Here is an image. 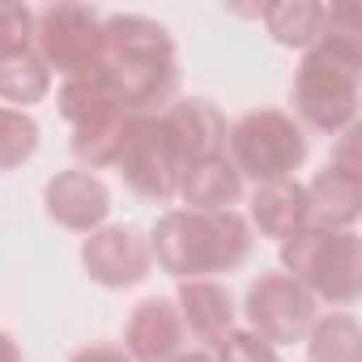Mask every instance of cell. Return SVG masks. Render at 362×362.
I'll use <instances>...</instances> for the list:
<instances>
[{"mask_svg":"<svg viewBox=\"0 0 362 362\" xmlns=\"http://www.w3.org/2000/svg\"><path fill=\"white\" fill-rule=\"evenodd\" d=\"M281 273L315 303L349 307L362 294V239L354 230H298L281 243Z\"/></svg>","mask_w":362,"mask_h":362,"instance_id":"277c9868","label":"cell"},{"mask_svg":"<svg viewBox=\"0 0 362 362\" xmlns=\"http://www.w3.org/2000/svg\"><path fill=\"white\" fill-rule=\"evenodd\" d=\"M128 111H107L98 119H86L73 128V153L81 162V170H98V166H115V153L124 145L128 132Z\"/></svg>","mask_w":362,"mask_h":362,"instance_id":"ffe728a7","label":"cell"},{"mask_svg":"<svg viewBox=\"0 0 362 362\" xmlns=\"http://www.w3.org/2000/svg\"><path fill=\"white\" fill-rule=\"evenodd\" d=\"M358 136H362V128H358V124H349V128L337 136V153H332V162H328V166H337V170H345V175H362Z\"/></svg>","mask_w":362,"mask_h":362,"instance_id":"d4e9b609","label":"cell"},{"mask_svg":"<svg viewBox=\"0 0 362 362\" xmlns=\"http://www.w3.org/2000/svg\"><path fill=\"white\" fill-rule=\"evenodd\" d=\"M307 188V222L315 230H354L362 214V175L324 166Z\"/></svg>","mask_w":362,"mask_h":362,"instance_id":"4fadbf2b","label":"cell"},{"mask_svg":"<svg viewBox=\"0 0 362 362\" xmlns=\"http://www.w3.org/2000/svg\"><path fill=\"white\" fill-rule=\"evenodd\" d=\"M243 320L269 345H294V341H307L311 324L320 320V303L294 277H286V273H260L247 286Z\"/></svg>","mask_w":362,"mask_h":362,"instance_id":"ba28073f","label":"cell"},{"mask_svg":"<svg viewBox=\"0 0 362 362\" xmlns=\"http://www.w3.org/2000/svg\"><path fill=\"white\" fill-rule=\"evenodd\" d=\"M56 103H60V115L69 119V128H77V124H86V119H98V115H107V111H124L119 98L111 94V86L103 81L98 69L86 73V77H69V81H60ZM128 115H132V111H128Z\"/></svg>","mask_w":362,"mask_h":362,"instance_id":"44dd1931","label":"cell"},{"mask_svg":"<svg viewBox=\"0 0 362 362\" xmlns=\"http://www.w3.org/2000/svg\"><path fill=\"white\" fill-rule=\"evenodd\" d=\"M307 362H362V328L349 311H328L307 332Z\"/></svg>","mask_w":362,"mask_h":362,"instance_id":"d6986e66","label":"cell"},{"mask_svg":"<svg viewBox=\"0 0 362 362\" xmlns=\"http://www.w3.org/2000/svg\"><path fill=\"white\" fill-rule=\"evenodd\" d=\"M264 239H294L298 230H307V188L298 179H277V184H256L252 192V222Z\"/></svg>","mask_w":362,"mask_h":362,"instance_id":"2e32d148","label":"cell"},{"mask_svg":"<svg viewBox=\"0 0 362 362\" xmlns=\"http://www.w3.org/2000/svg\"><path fill=\"white\" fill-rule=\"evenodd\" d=\"M162 124L179 149V162L184 170L201 158H214V153H226V119L222 111L209 103V98H179L162 111Z\"/></svg>","mask_w":362,"mask_h":362,"instance_id":"7c38bea8","label":"cell"},{"mask_svg":"<svg viewBox=\"0 0 362 362\" xmlns=\"http://www.w3.org/2000/svg\"><path fill=\"white\" fill-rule=\"evenodd\" d=\"M39 149V124L30 111L0 107V170H18Z\"/></svg>","mask_w":362,"mask_h":362,"instance_id":"7402d4cb","label":"cell"},{"mask_svg":"<svg viewBox=\"0 0 362 362\" xmlns=\"http://www.w3.org/2000/svg\"><path fill=\"white\" fill-rule=\"evenodd\" d=\"M358 77H362V9L328 5V22L315 47L303 52L290 98L298 124L341 136L358 124Z\"/></svg>","mask_w":362,"mask_h":362,"instance_id":"6da1fadb","label":"cell"},{"mask_svg":"<svg viewBox=\"0 0 362 362\" xmlns=\"http://www.w3.org/2000/svg\"><path fill=\"white\" fill-rule=\"evenodd\" d=\"M69 362H132V358L124 354V345H86Z\"/></svg>","mask_w":362,"mask_h":362,"instance_id":"484cf974","label":"cell"},{"mask_svg":"<svg viewBox=\"0 0 362 362\" xmlns=\"http://www.w3.org/2000/svg\"><path fill=\"white\" fill-rule=\"evenodd\" d=\"M0 362H22V349H18V341L0 328Z\"/></svg>","mask_w":362,"mask_h":362,"instance_id":"4316f807","label":"cell"},{"mask_svg":"<svg viewBox=\"0 0 362 362\" xmlns=\"http://www.w3.org/2000/svg\"><path fill=\"white\" fill-rule=\"evenodd\" d=\"M52 94V69L30 52H9L0 56V103H9L13 111H26Z\"/></svg>","mask_w":362,"mask_h":362,"instance_id":"ac0fdd59","label":"cell"},{"mask_svg":"<svg viewBox=\"0 0 362 362\" xmlns=\"http://www.w3.org/2000/svg\"><path fill=\"white\" fill-rule=\"evenodd\" d=\"M184 320H179L175 298H141L124 324V354L132 362H170L175 354H184Z\"/></svg>","mask_w":362,"mask_h":362,"instance_id":"8fae6325","label":"cell"},{"mask_svg":"<svg viewBox=\"0 0 362 362\" xmlns=\"http://www.w3.org/2000/svg\"><path fill=\"white\" fill-rule=\"evenodd\" d=\"M81 269L90 273V281H98L107 290L141 286L153 269L149 239L132 226H98L81 243Z\"/></svg>","mask_w":362,"mask_h":362,"instance_id":"9c48e42d","label":"cell"},{"mask_svg":"<svg viewBox=\"0 0 362 362\" xmlns=\"http://www.w3.org/2000/svg\"><path fill=\"white\" fill-rule=\"evenodd\" d=\"M35 56L64 81L103 64V18L86 5H47L35 13Z\"/></svg>","mask_w":362,"mask_h":362,"instance_id":"52a82bcc","label":"cell"},{"mask_svg":"<svg viewBox=\"0 0 362 362\" xmlns=\"http://www.w3.org/2000/svg\"><path fill=\"white\" fill-rule=\"evenodd\" d=\"M260 22H264V30H269L281 47L307 52V47H315L320 35H324L328 5H320V0H277V5H264V9H260Z\"/></svg>","mask_w":362,"mask_h":362,"instance_id":"e0dca14e","label":"cell"},{"mask_svg":"<svg viewBox=\"0 0 362 362\" xmlns=\"http://www.w3.org/2000/svg\"><path fill=\"white\" fill-rule=\"evenodd\" d=\"M103 81L119 98L124 111L149 115L175 98L179 60L175 39L162 22L145 13H111L103 18Z\"/></svg>","mask_w":362,"mask_h":362,"instance_id":"7a4b0ae2","label":"cell"},{"mask_svg":"<svg viewBox=\"0 0 362 362\" xmlns=\"http://www.w3.org/2000/svg\"><path fill=\"white\" fill-rule=\"evenodd\" d=\"M252 252V226L243 214H197L170 209L153 222L149 256L175 281H214L218 273H235Z\"/></svg>","mask_w":362,"mask_h":362,"instance_id":"3957f363","label":"cell"},{"mask_svg":"<svg viewBox=\"0 0 362 362\" xmlns=\"http://www.w3.org/2000/svg\"><path fill=\"white\" fill-rule=\"evenodd\" d=\"M170 362H214V354L209 349H184V354H175Z\"/></svg>","mask_w":362,"mask_h":362,"instance_id":"83f0119b","label":"cell"},{"mask_svg":"<svg viewBox=\"0 0 362 362\" xmlns=\"http://www.w3.org/2000/svg\"><path fill=\"white\" fill-rule=\"evenodd\" d=\"M226 158L252 184H277L294 179V170L307 162V136L303 124L277 107H260L239 115L226 128Z\"/></svg>","mask_w":362,"mask_h":362,"instance_id":"5b68a950","label":"cell"},{"mask_svg":"<svg viewBox=\"0 0 362 362\" xmlns=\"http://www.w3.org/2000/svg\"><path fill=\"white\" fill-rule=\"evenodd\" d=\"M175 307H179V320H184V332L205 345H218L235 328V298L218 281H179Z\"/></svg>","mask_w":362,"mask_h":362,"instance_id":"9a60e30c","label":"cell"},{"mask_svg":"<svg viewBox=\"0 0 362 362\" xmlns=\"http://www.w3.org/2000/svg\"><path fill=\"white\" fill-rule=\"evenodd\" d=\"M43 209L56 226L73 230V235H94L98 226H107L111 214V192L94 170H56L43 184Z\"/></svg>","mask_w":362,"mask_h":362,"instance_id":"30bf717a","label":"cell"},{"mask_svg":"<svg viewBox=\"0 0 362 362\" xmlns=\"http://www.w3.org/2000/svg\"><path fill=\"white\" fill-rule=\"evenodd\" d=\"M35 47V9L18 0H0V56Z\"/></svg>","mask_w":362,"mask_h":362,"instance_id":"cb8c5ba5","label":"cell"},{"mask_svg":"<svg viewBox=\"0 0 362 362\" xmlns=\"http://www.w3.org/2000/svg\"><path fill=\"white\" fill-rule=\"evenodd\" d=\"M115 170L124 175V184L141 201H153V205L175 201L184 162H179V149H175V141H170V132L162 124V111H149V115H132L128 119L124 145L115 153Z\"/></svg>","mask_w":362,"mask_h":362,"instance_id":"8992f818","label":"cell"},{"mask_svg":"<svg viewBox=\"0 0 362 362\" xmlns=\"http://www.w3.org/2000/svg\"><path fill=\"white\" fill-rule=\"evenodd\" d=\"M214 362H281V354H277V345H269L252 328H230L214 345Z\"/></svg>","mask_w":362,"mask_h":362,"instance_id":"603a6c76","label":"cell"},{"mask_svg":"<svg viewBox=\"0 0 362 362\" xmlns=\"http://www.w3.org/2000/svg\"><path fill=\"white\" fill-rule=\"evenodd\" d=\"M179 201L184 209H197V214H222V209H235L239 197H243V175L235 170V162L226 153H214V158H201L192 162L184 175H179Z\"/></svg>","mask_w":362,"mask_h":362,"instance_id":"5bb4252c","label":"cell"}]
</instances>
